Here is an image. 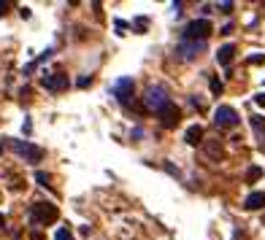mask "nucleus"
Segmentation results:
<instances>
[{
	"label": "nucleus",
	"instance_id": "obj_22",
	"mask_svg": "<svg viewBox=\"0 0 265 240\" xmlns=\"http://www.w3.org/2000/svg\"><path fill=\"white\" fill-rule=\"evenodd\" d=\"M254 103H257V105H262V108H265V92H260V95H254Z\"/></svg>",
	"mask_w": 265,
	"mask_h": 240
},
{
	"label": "nucleus",
	"instance_id": "obj_17",
	"mask_svg": "<svg viewBox=\"0 0 265 240\" xmlns=\"http://www.w3.org/2000/svg\"><path fill=\"white\" fill-rule=\"evenodd\" d=\"M54 240H74V232H70V230H57Z\"/></svg>",
	"mask_w": 265,
	"mask_h": 240
},
{
	"label": "nucleus",
	"instance_id": "obj_23",
	"mask_svg": "<svg viewBox=\"0 0 265 240\" xmlns=\"http://www.w3.org/2000/svg\"><path fill=\"white\" fill-rule=\"evenodd\" d=\"M30 240H44V235H41L38 230H32V232H30Z\"/></svg>",
	"mask_w": 265,
	"mask_h": 240
},
{
	"label": "nucleus",
	"instance_id": "obj_14",
	"mask_svg": "<svg viewBox=\"0 0 265 240\" xmlns=\"http://www.w3.org/2000/svg\"><path fill=\"white\" fill-rule=\"evenodd\" d=\"M252 130H254L257 135H262L265 132V119L262 116H252Z\"/></svg>",
	"mask_w": 265,
	"mask_h": 240
},
{
	"label": "nucleus",
	"instance_id": "obj_8",
	"mask_svg": "<svg viewBox=\"0 0 265 240\" xmlns=\"http://www.w3.org/2000/svg\"><path fill=\"white\" fill-rule=\"evenodd\" d=\"M203 51V41H182L176 46V57L178 59H192Z\"/></svg>",
	"mask_w": 265,
	"mask_h": 240
},
{
	"label": "nucleus",
	"instance_id": "obj_4",
	"mask_svg": "<svg viewBox=\"0 0 265 240\" xmlns=\"http://www.w3.org/2000/svg\"><path fill=\"white\" fill-rule=\"evenodd\" d=\"M11 149H14V154H19L24 162H41L44 159V149H38V146H32L28 141H11Z\"/></svg>",
	"mask_w": 265,
	"mask_h": 240
},
{
	"label": "nucleus",
	"instance_id": "obj_12",
	"mask_svg": "<svg viewBox=\"0 0 265 240\" xmlns=\"http://www.w3.org/2000/svg\"><path fill=\"white\" fill-rule=\"evenodd\" d=\"M203 146H206V154L214 159V162H220V159L224 157V149L220 141H203Z\"/></svg>",
	"mask_w": 265,
	"mask_h": 240
},
{
	"label": "nucleus",
	"instance_id": "obj_25",
	"mask_svg": "<svg viewBox=\"0 0 265 240\" xmlns=\"http://www.w3.org/2000/svg\"><path fill=\"white\" fill-rule=\"evenodd\" d=\"M3 227H6V216L0 213V230H3Z\"/></svg>",
	"mask_w": 265,
	"mask_h": 240
},
{
	"label": "nucleus",
	"instance_id": "obj_13",
	"mask_svg": "<svg viewBox=\"0 0 265 240\" xmlns=\"http://www.w3.org/2000/svg\"><path fill=\"white\" fill-rule=\"evenodd\" d=\"M184 141H187L190 146L203 143V127H200V124H192V127H187V135H184Z\"/></svg>",
	"mask_w": 265,
	"mask_h": 240
},
{
	"label": "nucleus",
	"instance_id": "obj_24",
	"mask_svg": "<svg viewBox=\"0 0 265 240\" xmlns=\"http://www.w3.org/2000/svg\"><path fill=\"white\" fill-rule=\"evenodd\" d=\"M6 11H8V3H3V0H0V16H3Z\"/></svg>",
	"mask_w": 265,
	"mask_h": 240
},
{
	"label": "nucleus",
	"instance_id": "obj_19",
	"mask_svg": "<svg viewBox=\"0 0 265 240\" xmlns=\"http://www.w3.org/2000/svg\"><path fill=\"white\" fill-rule=\"evenodd\" d=\"M36 181L41 184V186H49V176H46L44 170H38V173H36Z\"/></svg>",
	"mask_w": 265,
	"mask_h": 240
},
{
	"label": "nucleus",
	"instance_id": "obj_3",
	"mask_svg": "<svg viewBox=\"0 0 265 240\" xmlns=\"http://www.w3.org/2000/svg\"><path fill=\"white\" fill-rule=\"evenodd\" d=\"M168 103H170V100L165 97V92L160 89V86H149V89H146V95H144V108H146V111L160 113V111H162Z\"/></svg>",
	"mask_w": 265,
	"mask_h": 240
},
{
	"label": "nucleus",
	"instance_id": "obj_15",
	"mask_svg": "<svg viewBox=\"0 0 265 240\" xmlns=\"http://www.w3.org/2000/svg\"><path fill=\"white\" fill-rule=\"evenodd\" d=\"M260 178H262V168H249V170H246V181H249V184L260 181Z\"/></svg>",
	"mask_w": 265,
	"mask_h": 240
},
{
	"label": "nucleus",
	"instance_id": "obj_2",
	"mask_svg": "<svg viewBox=\"0 0 265 240\" xmlns=\"http://www.w3.org/2000/svg\"><path fill=\"white\" fill-rule=\"evenodd\" d=\"M214 32L208 19H192V22L184 27V41H206V38Z\"/></svg>",
	"mask_w": 265,
	"mask_h": 240
},
{
	"label": "nucleus",
	"instance_id": "obj_18",
	"mask_svg": "<svg viewBox=\"0 0 265 240\" xmlns=\"http://www.w3.org/2000/svg\"><path fill=\"white\" fill-rule=\"evenodd\" d=\"M246 62H249V65H265V54H252Z\"/></svg>",
	"mask_w": 265,
	"mask_h": 240
},
{
	"label": "nucleus",
	"instance_id": "obj_16",
	"mask_svg": "<svg viewBox=\"0 0 265 240\" xmlns=\"http://www.w3.org/2000/svg\"><path fill=\"white\" fill-rule=\"evenodd\" d=\"M211 95H222V92H224V84L220 81V78H211Z\"/></svg>",
	"mask_w": 265,
	"mask_h": 240
},
{
	"label": "nucleus",
	"instance_id": "obj_1",
	"mask_svg": "<svg viewBox=\"0 0 265 240\" xmlns=\"http://www.w3.org/2000/svg\"><path fill=\"white\" fill-rule=\"evenodd\" d=\"M57 205H52V203H36L30 208V222L32 224H38V227H46V224H54L57 222Z\"/></svg>",
	"mask_w": 265,
	"mask_h": 240
},
{
	"label": "nucleus",
	"instance_id": "obj_7",
	"mask_svg": "<svg viewBox=\"0 0 265 240\" xmlns=\"http://www.w3.org/2000/svg\"><path fill=\"white\" fill-rule=\"evenodd\" d=\"M41 84L49 92H62V89H68V76L65 73H49V76L41 78Z\"/></svg>",
	"mask_w": 265,
	"mask_h": 240
},
{
	"label": "nucleus",
	"instance_id": "obj_21",
	"mask_svg": "<svg viewBox=\"0 0 265 240\" xmlns=\"http://www.w3.org/2000/svg\"><path fill=\"white\" fill-rule=\"evenodd\" d=\"M90 84H92V78H90V76H82V78H78V86H82V89H87Z\"/></svg>",
	"mask_w": 265,
	"mask_h": 240
},
{
	"label": "nucleus",
	"instance_id": "obj_6",
	"mask_svg": "<svg viewBox=\"0 0 265 240\" xmlns=\"http://www.w3.org/2000/svg\"><path fill=\"white\" fill-rule=\"evenodd\" d=\"M214 124L216 127H236L238 124V113L236 108H230V105H220V108L214 111Z\"/></svg>",
	"mask_w": 265,
	"mask_h": 240
},
{
	"label": "nucleus",
	"instance_id": "obj_11",
	"mask_svg": "<svg viewBox=\"0 0 265 240\" xmlns=\"http://www.w3.org/2000/svg\"><path fill=\"white\" fill-rule=\"evenodd\" d=\"M233 57H236V46H233V43H224L222 49L216 51V62L224 65V68H228V65L233 62Z\"/></svg>",
	"mask_w": 265,
	"mask_h": 240
},
{
	"label": "nucleus",
	"instance_id": "obj_9",
	"mask_svg": "<svg viewBox=\"0 0 265 240\" xmlns=\"http://www.w3.org/2000/svg\"><path fill=\"white\" fill-rule=\"evenodd\" d=\"M157 116H160L162 127H168V130H170V127H176V124L182 122V111H178L174 103H168V105H165V108H162L160 113H157Z\"/></svg>",
	"mask_w": 265,
	"mask_h": 240
},
{
	"label": "nucleus",
	"instance_id": "obj_10",
	"mask_svg": "<svg viewBox=\"0 0 265 240\" xmlns=\"http://www.w3.org/2000/svg\"><path fill=\"white\" fill-rule=\"evenodd\" d=\"M244 208H246V211H260V208H265V192H252V195L244 200Z\"/></svg>",
	"mask_w": 265,
	"mask_h": 240
},
{
	"label": "nucleus",
	"instance_id": "obj_20",
	"mask_svg": "<svg viewBox=\"0 0 265 240\" xmlns=\"http://www.w3.org/2000/svg\"><path fill=\"white\" fill-rule=\"evenodd\" d=\"M216 8H220L222 14H230V11H233V3H220V5H216Z\"/></svg>",
	"mask_w": 265,
	"mask_h": 240
},
{
	"label": "nucleus",
	"instance_id": "obj_5",
	"mask_svg": "<svg viewBox=\"0 0 265 240\" xmlns=\"http://www.w3.org/2000/svg\"><path fill=\"white\" fill-rule=\"evenodd\" d=\"M132 89H136V84H132V78H116V81L111 84V92H114V97H116L122 105H128V103H130V97H132Z\"/></svg>",
	"mask_w": 265,
	"mask_h": 240
}]
</instances>
